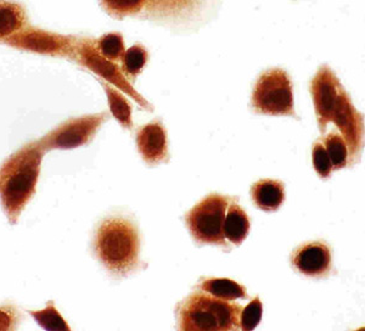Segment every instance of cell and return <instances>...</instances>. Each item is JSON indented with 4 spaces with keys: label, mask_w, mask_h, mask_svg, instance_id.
Instances as JSON below:
<instances>
[{
    "label": "cell",
    "mask_w": 365,
    "mask_h": 331,
    "mask_svg": "<svg viewBox=\"0 0 365 331\" xmlns=\"http://www.w3.org/2000/svg\"><path fill=\"white\" fill-rule=\"evenodd\" d=\"M318 127L325 133L330 122L340 129L351 158H359L364 145V117L354 108L352 99L335 72L323 65L309 84Z\"/></svg>",
    "instance_id": "obj_1"
},
{
    "label": "cell",
    "mask_w": 365,
    "mask_h": 331,
    "mask_svg": "<svg viewBox=\"0 0 365 331\" xmlns=\"http://www.w3.org/2000/svg\"><path fill=\"white\" fill-rule=\"evenodd\" d=\"M44 153L38 141H31L0 166V203L13 225L36 194Z\"/></svg>",
    "instance_id": "obj_2"
},
{
    "label": "cell",
    "mask_w": 365,
    "mask_h": 331,
    "mask_svg": "<svg viewBox=\"0 0 365 331\" xmlns=\"http://www.w3.org/2000/svg\"><path fill=\"white\" fill-rule=\"evenodd\" d=\"M93 245L101 265L116 277H125L139 265L140 238L132 220L108 217L96 229Z\"/></svg>",
    "instance_id": "obj_3"
},
{
    "label": "cell",
    "mask_w": 365,
    "mask_h": 331,
    "mask_svg": "<svg viewBox=\"0 0 365 331\" xmlns=\"http://www.w3.org/2000/svg\"><path fill=\"white\" fill-rule=\"evenodd\" d=\"M240 305L194 292L177 308L179 330L232 331L240 329Z\"/></svg>",
    "instance_id": "obj_4"
},
{
    "label": "cell",
    "mask_w": 365,
    "mask_h": 331,
    "mask_svg": "<svg viewBox=\"0 0 365 331\" xmlns=\"http://www.w3.org/2000/svg\"><path fill=\"white\" fill-rule=\"evenodd\" d=\"M251 108L258 115L297 118L294 86L287 71L269 68L261 73L253 86Z\"/></svg>",
    "instance_id": "obj_5"
},
{
    "label": "cell",
    "mask_w": 365,
    "mask_h": 331,
    "mask_svg": "<svg viewBox=\"0 0 365 331\" xmlns=\"http://www.w3.org/2000/svg\"><path fill=\"white\" fill-rule=\"evenodd\" d=\"M217 0H146L141 13L149 20L170 29H194L211 15Z\"/></svg>",
    "instance_id": "obj_6"
},
{
    "label": "cell",
    "mask_w": 365,
    "mask_h": 331,
    "mask_svg": "<svg viewBox=\"0 0 365 331\" xmlns=\"http://www.w3.org/2000/svg\"><path fill=\"white\" fill-rule=\"evenodd\" d=\"M230 203L232 198L229 196L211 194L187 212L185 223L196 243L220 246L227 245L223 224Z\"/></svg>",
    "instance_id": "obj_7"
},
{
    "label": "cell",
    "mask_w": 365,
    "mask_h": 331,
    "mask_svg": "<svg viewBox=\"0 0 365 331\" xmlns=\"http://www.w3.org/2000/svg\"><path fill=\"white\" fill-rule=\"evenodd\" d=\"M78 65L94 72L98 77L105 79L108 84L123 91L132 99L135 100L141 108L153 112L154 108L148 100L138 93L133 84L123 75L116 62L105 58L96 48V39L89 37H77L73 58Z\"/></svg>",
    "instance_id": "obj_8"
},
{
    "label": "cell",
    "mask_w": 365,
    "mask_h": 331,
    "mask_svg": "<svg viewBox=\"0 0 365 331\" xmlns=\"http://www.w3.org/2000/svg\"><path fill=\"white\" fill-rule=\"evenodd\" d=\"M108 112L75 117L65 121L38 141L44 151L76 149L91 143L101 126L108 121Z\"/></svg>",
    "instance_id": "obj_9"
},
{
    "label": "cell",
    "mask_w": 365,
    "mask_h": 331,
    "mask_svg": "<svg viewBox=\"0 0 365 331\" xmlns=\"http://www.w3.org/2000/svg\"><path fill=\"white\" fill-rule=\"evenodd\" d=\"M76 41L77 37L75 36H63L27 26L20 32L9 37L4 43L14 49L27 53L72 60L75 55Z\"/></svg>",
    "instance_id": "obj_10"
},
{
    "label": "cell",
    "mask_w": 365,
    "mask_h": 331,
    "mask_svg": "<svg viewBox=\"0 0 365 331\" xmlns=\"http://www.w3.org/2000/svg\"><path fill=\"white\" fill-rule=\"evenodd\" d=\"M138 151L149 166H156L168 160L167 131L160 118H155L138 129Z\"/></svg>",
    "instance_id": "obj_11"
},
{
    "label": "cell",
    "mask_w": 365,
    "mask_h": 331,
    "mask_svg": "<svg viewBox=\"0 0 365 331\" xmlns=\"http://www.w3.org/2000/svg\"><path fill=\"white\" fill-rule=\"evenodd\" d=\"M291 262L303 275L325 277L331 269V251L323 243H308L296 248Z\"/></svg>",
    "instance_id": "obj_12"
},
{
    "label": "cell",
    "mask_w": 365,
    "mask_h": 331,
    "mask_svg": "<svg viewBox=\"0 0 365 331\" xmlns=\"http://www.w3.org/2000/svg\"><path fill=\"white\" fill-rule=\"evenodd\" d=\"M251 198L263 211H277L285 201L284 183L275 179H261L251 186Z\"/></svg>",
    "instance_id": "obj_13"
},
{
    "label": "cell",
    "mask_w": 365,
    "mask_h": 331,
    "mask_svg": "<svg viewBox=\"0 0 365 331\" xmlns=\"http://www.w3.org/2000/svg\"><path fill=\"white\" fill-rule=\"evenodd\" d=\"M29 26L26 9L11 0H0V41L20 32Z\"/></svg>",
    "instance_id": "obj_14"
},
{
    "label": "cell",
    "mask_w": 365,
    "mask_h": 331,
    "mask_svg": "<svg viewBox=\"0 0 365 331\" xmlns=\"http://www.w3.org/2000/svg\"><path fill=\"white\" fill-rule=\"evenodd\" d=\"M250 220L246 212L237 203H230L225 213L223 233L225 239L234 245H240L249 235Z\"/></svg>",
    "instance_id": "obj_15"
},
{
    "label": "cell",
    "mask_w": 365,
    "mask_h": 331,
    "mask_svg": "<svg viewBox=\"0 0 365 331\" xmlns=\"http://www.w3.org/2000/svg\"><path fill=\"white\" fill-rule=\"evenodd\" d=\"M200 289L212 295L213 297L225 300V301L247 298L245 287L230 279H217V277L205 279L204 282L200 284Z\"/></svg>",
    "instance_id": "obj_16"
},
{
    "label": "cell",
    "mask_w": 365,
    "mask_h": 331,
    "mask_svg": "<svg viewBox=\"0 0 365 331\" xmlns=\"http://www.w3.org/2000/svg\"><path fill=\"white\" fill-rule=\"evenodd\" d=\"M101 83V87L104 88L105 93L108 96V105H110V111L113 116L120 122V126L125 129H133L134 124L132 120V105L128 100L125 99V96L120 94V91L116 88L108 84V83Z\"/></svg>",
    "instance_id": "obj_17"
},
{
    "label": "cell",
    "mask_w": 365,
    "mask_h": 331,
    "mask_svg": "<svg viewBox=\"0 0 365 331\" xmlns=\"http://www.w3.org/2000/svg\"><path fill=\"white\" fill-rule=\"evenodd\" d=\"M148 60H149L148 50L141 44H134L133 46L125 50V54L120 58V61H122L120 70L129 82L133 84L138 76L140 75L144 67L146 66Z\"/></svg>",
    "instance_id": "obj_18"
},
{
    "label": "cell",
    "mask_w": 365,
    "mask_h": 331,
    "mask_svg": "<svg viewBox=\"0 0 365 331\" xmlns=\"http://www.w3.org/2000/svg\"><path fill=\"white\" fill-rule=\"evenodd\" d=\"M323 145L331 161L332 170H342L347 166L349 160V148L341 133L331 131L324 138Z\"/></svg>",
    "instance_id": "obj_19"
},
{
    "label": "cell",
    "mask_w": 365,
    "mask_h": 331,
    "mask_svg": "<svg viewBox=\"0 0 365 331\" xmlns=\"http://www.w3.org/2000/svg\"><path fill=\"white\" fill-rule=\"evenodd\" d=\"M146 0H100L105 13L116 20L140 16L145 9Z\"/></svg>",
    "instance_id": "obj_20"
},
{
    "label": "cell",
    "mask_w": 365,
    "mask_h": 331,
    "mask_svg": "<svg viewBox=\"0 0 365 331\" xmlns=\"http://www.w3.org/2000/svg\"><path fill=\"white\" fill-rule=\"evenodd\" d=\"M29 315L34 317L39 327L48 331H70L71 327L66 320L56 310L54 301H49L42 310H29Z\"/></svg>",
    "instance_id": "obj_21"
},
{
    "label": "cell",
    "mask_w": 365,
    "mask_h": 331,
    "mask_svg": "<svg viewBox=\"0 0 365 331\" xmlns=\"http://www.w3.org/2000/svg\"><path fill=\"white\" fill-rule=\"evenodd\" d=\"M96 48L100 54L111 61H120L125 54V41L120 32H111L96 39Z\"/></svg>",
    "instance_id": "obj_22"
},
{
    "label": "cell",
    "mask_w": 365,
    "mask_h": 331,
    "mask_svg": "<svg viewBox=\"0 0 365 331\" xmlns=\"http://www.w3.org/2000/svg\"><path fill=\"white\" fill-rule=\"evenodd\" d=\"M262 315H263V306H262L259 297L253 298L247 306L241 310L240 329L244 331H251L257 327L261 323Z\"/></svg>",
    "instance_id": "obj_23"
},
{
    "label": "cell",
    "mask_w": 365,
    "mask_h": 331,
    "mask_svg": "<svg viewBox=\"0 0 365 331\" xmlns=\"http://www.w3.org/2000/svg\"><path fill=\"white\" fill-rule=\"evenodd\" d=\"M312 160L317 173L319 174L320 178H328L332 172V166L328 153L324 148L322 141H317L313 150H312Z\"/></svg>",
    "instance_id": "obj_24"
},
{
    "label": "cell",
    "mask_w": 365,
    "mask_h": 331,
    "mask_svg": "<svg viewBox=\"0 0 365 331\" xmlns=\"http://www.w3.org/2000/svg\"><path fill=\"white\" fill-rule=\"evenodd\" d=\"M22 315L13 303L0 306V331H15L21 322Z\"/></svg>",
    "instance_id": "obj_25"
},
{
    "label": "cell",
    "mask_w": 365,
    "mask_h": 331,
    "mask_svg": "<svg viewBox=\"0 0 365 331\" xmlns=\"http://www.w3.org/2000/svg\"><path fill=\"white\" fill-rule=\"evenodd\" d=\"M292 1H296V0H292Z\"/></svg>",
    "instance_id": "obj_26"
}]
</instances>
